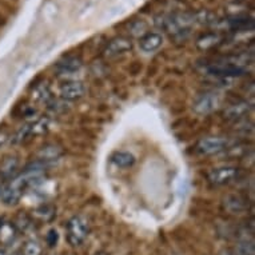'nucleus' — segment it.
<instances>
[{
	"mask_svg": "<svg viewBox=\"0 0 255 255\" xmlns=\"http://www.w3.org/2000/svg\"><path fill=\"white\" fill-rule=\"evenodd\" d=\"M90 231L88 221L82 215H75L67 222L66 227V238L67 242L74 247L80 246L86 241Z\"/></svg>",
	"mask_w": 255,
	"mask_h": 255,
	"instance_id": "f257e3e1",
	"label": "nucleus"
},
{
	"mask_svg": "<svg viewBox=\"0 0 255 255\" xmlns=\"http://www.w3.org/2000/svg\"><path fill=\"white\" fill-rule=\"evenodd\" d=\"M9 132L5 128H0V147H3L9 140Z\"/></svg>",
	"mask_w": 255,
	"mask_h": 255,
	"instance_id": "412c9836",
	"label": "nucleus"
},
{
	"mask_svg": "<svg viewBox=\"0 0 255 255\" xmlns=\"http://www.w3.org/2000/svg\"><path fill=\"white\" fill-rule=\"evenodd\" d=\"M80 67V63L78 60H68L67 63H62L60 64V68H62L63 72H68V71H74L76 68Z\"/></svg>",
	"mask_w": 255,
	"mask_h": 255,
	"instance_id": "6ab92c4d",
	"label": "nucleus"
},
{
	"mask_svg": "<svg viewBox=\"0 0 255 255\" xmlns=\"http://www.w3.org/2000/svg\"><path fill=\"white\" fill-rule=\"evenodd\" d=\"M223 206L230 214H241L249 209V202L241 195L231 194L223 199Z\"/></svg>",
	"mask_w": 255,
	"mask_h": 255,
	"instance_id": "1a4fd4ad",
	"label": "nucleus"
},
{
	"mask_svg": "<svg viewBox=\"0 0 255 255\" xmlns=\"http://www.w3.org/2000/svg\"><path fill=\"white\" fill-rule=\"evenodd\" d=\"M35 217H38L39 219H42V221H50L51 218L55 215V210L54 207H51V206H42V207H39L38 210H35Z\"/></svg>",
	"mask_w": 255,
	"mask_h": 255,
	"instance_id": "f3484780",
	"label": "nucleus"
},
{
	"mask_svg": "<svg viewBox=\"0 0 255 255\" xmlns=\"http://www.w3.org/2000/svg\"><path fill=\"white\" fill-rule=\"evenodd\" d=\"M227 147H229L227 139L219 136H207L198 142L197 151L201 155H215L227 150Z\"/></svg>",
	"mask_w": 255,
	"mask_h": 255,
	"instance_id": "7ed1b4c3",
	"label": "nucleus"
},
{
	"mask_svg": "<svg viewBox=\"0 0 255 255\" xmlns=\"http://www.w3.org/2000/svg\"><path fill=\"white\" fill-rule=\"evenodd\" d=\"M217 35H206V36H203V38L198 40V48H201V50H209V48H211V47L217 44Z\"/></svg>",
	"mask_w": 255,
	"mask_h": 255,
	"instance_id": "a211bd4d",
	"label": "nucleus"
},
{
	"mask_svg": "<svg viewBox=\"0 0 255 255\" xmlns=\"http://www.w3.org/2000/svg\"><path fill=\"white\" fill-rule=\"evenodd\" d=\"M241 170L235 166H221L213 168L207 175V179L214 186H225L234 182L239 178Z\"/></svg>",
	"mask_w": 255,
	"mask_h": 255,
	"instance_id": "f03ea898",
	"label": "nucleus"
},
{
	"mask_svg": "<svg viewBox=\"0 0 255 255\" xmlns=\"http://www.w3.org/2000/svg\"><path fill=\"white\" fill-rule=\"evenodd\" d=\"M42 246L36 241L31 239L24 243L21 249V255H42Z\"/></svg>",
	"mask_w": 255,
	"mask_h": 255,
	"instance_id": "dca6fc26",
	"label": "nucleus"
},
{
	"mask_svg": "<svg viewBox=\"0 0 255 255\" xmlns=\"http://www.w3.org/2000/svg\"><path fill=\"white\" fill-rule=\"evenodd\" d=\"M19 171V159L16 156H5L0 162V178L3 180H9L15 178Z\"/></svg>",
	"mask_w": 255,
	"mask_h": 255,
	"instance_id": "6e6552de",
	"label": "nucleus"
},
{
	"mask_svg": "<svg viewBox=\"0 0 255 255\" xmlns=\"http://www.w3.org/2000/svg\"><path fill=\"white\" fill-rule=\"evenodd\" d=\"M111 160H113V163L118 167H131V166H134L135 163V156L131 152H127V151H118L115 154L111 156Z\"/></svg>",
	"mask_w": 255,
	"mask_h": 255,
	"instance_id": "4468645a",
	"label": "nucleus"
},
{
	"mask_svg": "<svg viewBox=\"0 0 255 255\" xmlns=\"http://www.w3.org/2000/svg\"><path fill=\"white\" fill-rule=\"evenodd\" d=\"M249 111H250V105L247 102H238L225 110V118L227 121H238L241 118L246 117Z\"/></svg>",
	"mask_w": 255,
	"mask_h": 255,
	"instance_id": "9b49d317",
	"label": "nucleus"
},
{
	"mask_svg": "<svg viewBox=\"0 0 255 255\" xmlns=\"http://www.w3.org/2000/svg\"><path fill=\"white\" fill-rule=\"evenodd\" d=\"M221 103V98L217 92H203L199 94L193 103V109L197 114H210L217 109Z\"/></svg>",
	"mask_w": 255,
	"mask_h": 255,
	"instance_id": "20e7f679",
	"label": "nucleus"
},
{
	"mask_svg": "<svg viewBox=\"0 0 255 255\" xmlns=\"http://www.w3.org/2000/svg\"><path fill=\"white\" fill-rule=\"evenodd\" d=\"M0 255H7V254H5V253L3 250H0Z\"/></svg>",
	"mask_w": 255,
	"mask_h": 255,
	"instance_id": "5701e85b",
	"label": "nucleus"
},
{
	"mask_svg": "<svg viewBox=\"0 0 255 255\" xmlns=\"http://www.w3.org/2000/svg\"><path fill=\"white\" fill-rule=\"evenodd\" d=\"M60 155H62L60 147L55 146V144H47V146L42 147L40 151L36 154V160L42 162V163L50 164L51 162L60 158Z\"/></svg>",
	"mask_w": 255,
	"mask_h": 255,
	"instance_id": "9d476101",
	"label": "nucleus"
},
{
	"mask_svg": "<svg viewBox=\"0 0 255 255\" xmlns=\"http://www.w3.org/2000/svg\"><path fill=\"white\" fill-rule=\"evenodd\" d=\"M131 48H132V43H131L130 39L118 38L111 40L107 44V47L105 48V55L106 58H115V56L126 54Z\"/></svg>",
	"mask_w": 255,
	"mask_h": 255,
	"instance_id": "0eeeda50",
	"label": "nucleus"
},
{
	"mask_svg": "<svg viewBox=\"0 0 255 255\" xmlns=\"http://www.w3.org/2000/svg\"><path fill=\"white\" fill-rule=\"evenodd\" d=\"M16 234L17 230L12 222L0 221V242L3 245L9 246L16 239Z\"/></svg>",
	"mask_w": 255,
	"mask_h": 255,
	"instance_id": "ddd939ff",
	"label": "nucleus"
},
{
	"mask_svg": "<svg viewBox=\"0 0 255 255\" xmlns=\"http://www.w3.org/2000/svg\"><path fill=\"white\" fill-rule=\"evenodd\" d=\"M209 74L219 78H234L242 76L245 74V68L237 63H214L209 67Z\"/></svg>",
	"mask_w": 255,
	"mask_h": 255,
	"instance_id": "39448f33",
	"label": "nucleus"
},
{
	"mask_svg": "<svg viewBox=\"0 0 255 255\" xmlns=\"http://www.w3.org/2000/svg\"><path fill=\"white\" fill-rule=\"evenodd\" d=\"M163 43V38L162 35L156 34V32H151V34H147L146 36H143L139 42V47L140 50L144 51V52H154L162 46Z\"/></svg>",
	"mask_w": 255,
	"mask_h": 255,
	"instance_id": "f8f14e48",
	"label": "nucleus"
},
{
	"mask_svg": "<svg viewBox=\"0 0 255 255\" xmlns=\"http://www.w3.org/2000/svg\"><path fill=\"white\" fill-rule=\"evenodd\" d=\"M50 128V119L48 118H40L36 119L34 123L28 125V132H29V139L32 136H39V135L46 134L47 131Z\"/></svg>",
	"mask_w": 255,
	"mask_h": 255,
	"instance_id": "2eb2a0df",
	"label": "nucleus"
},
{
	"mask_svg": "<svg viewBox=\"0 0 255 255\" xmlns=\"http://www.w3.org/2000/svg\"><path fill=\"white\" fill-rule=\"evenodd\" d=\"M86 87L82 82H67L60 87V97L64 101H76L84 97Z\"/></svg>",
	"mask_w": 255,
	"mask_h": 255,
	"instance_id": "423d86ee",
	"label": "nucleus"
},
{
	"mask_svg": "<svg viewBox=\"0 0 255 255\" xmlns=\"http://www.w3.org/2000/svg\"><path fill=\"white\" fill-rule=\"evenodd\" d=\"M95 255H107V253H105V251H99V253H97Z\"/></svg>",
	"mask_w": 255,
	"mask_h": 255,
	"instance_id": "4be33fe9",
	"label": "nucleus"
},
{
	"mask_svg": "<svg viewBox=\"0 0 255 255\" xmlns=\"http://www.w3.org/2000/svg\"><path fill=\"white\" fill-rule=\"evenodd\" d=\"M56 242H58V233L55 230H51L47 235V243L50 245L51 247L56 246Z\"/></svg>",
	"mask_w": 255,
	"mask_h": 255,
	"instance_id": "aec40b11",
	"label": "nucleus"
}]
</instances>
